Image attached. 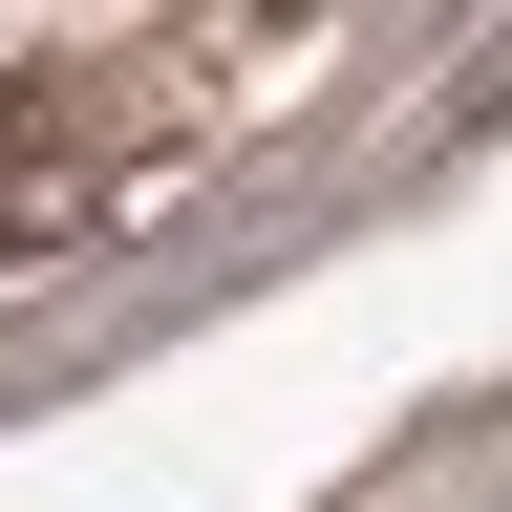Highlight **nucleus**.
<instances>
[{
    "instance_id": "1",
    "label": "nucleus",
    "mask_w": 512,
    "mask_h": 512,
    "mask_svg": "<svg viewBox=\"0 0 512 512\" xmlns=\"http://www.w3.org/2000/svg\"><path fill=\"white\" fill-rule=\"evenodd\" d=\"M128 150H150L128 64H22V86H0V256H43L64 214H107Z\"/></svg>"
}]
</instances>
